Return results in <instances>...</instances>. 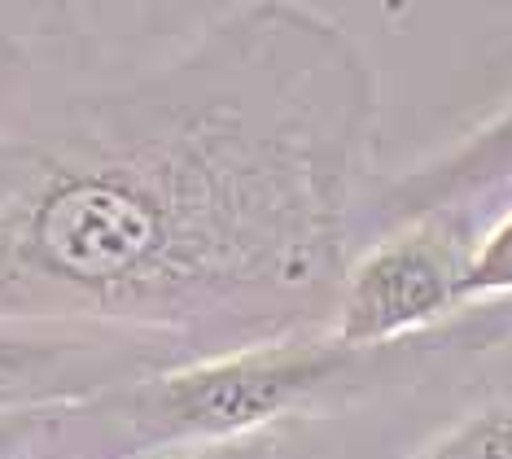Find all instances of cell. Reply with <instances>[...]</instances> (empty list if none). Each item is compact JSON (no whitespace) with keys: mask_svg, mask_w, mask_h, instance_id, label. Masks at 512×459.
Masks as SVG:
<instances>
[{"mask_svg":"<svg viewBox=\"0 0 512 459\" xmlns=\"http://www.w3.org/2000/svg\"><path fill=\"white\" fill-rule=\"evenodd\" d=\"M355 44L224 9L167 66L0 132V320L132 328L197 359L320 337L368 136Z\"/></svg>","mask_w":512,"mask_h":459,"instance_id":"obj_1","label":"cell"},{"mask_svg":"<svg viewBox=\"0 0 512 459\" xmlns=\"http://www.w3.org/2000/svg\"><path fill=\"white\" fill-rule=\"evenodd\" d=\"M464 258L438 223H412L368 245L346 267L324 337L372 355L381 346L421 333L460 306Z\"/></svg>","mask_w":512,"mask_h":459,"instance_id":"obj_4","label":"cell"},{"mask_svg":"<svg viewBox=\"0 0 512 459\" xmlns=\"http://www.w3.org/2000/svg\"><path fill=\"white\" fill-rule=\"evenodd\" d=\"M180 459H272V446L250 438V442H232V446H211V451L180 455Z\"/></svg>","mask_w":512,"mask_h":459,"instance_id":"obj_9","label":"cell"},{"mask_svg":"<svg viewBox=\"0 0 512 459\" xmlns=\"http://www.w3.org/2000/svg\"><path fill=\"white\" fill-rule=\"evenodd\" d=\"M421 459H512V398L464 416Z\"/></svg>","mask_w":512,"mask_h":459,"instance_id":"obj_7","label":"cell"},{"mask_svg":"<svg viewBox=\"0 0 512 459\" xmlns=\"http://www.w3.org/2000/svg\"><path fill=\"white\" fill-rule=\"evenodd\" d=\"M512 184V105L464 136L442 158L412 167L377 197V219L386 228H412V223H438L464 202Z\"/></svg>","mask_w":512,"mask_h":459,"instance_id":"obj_5","label":"cell"},{"mask_svg":"<svg viewBox=\"0 0 512 459\" xmlns=\"http://www.w3.org/2000/svg\"><path fill=\"white\" fill-rule=\"evenodd\" d=\"M364 359L324 333L189 359L75 403L0 416V459H154L250 442Z\"/></svg>","mask_w":512,"mask_h":459,"instance_id":"obj_2","label":"cell"},{"mask_svg":"<svg viewBox=\"0 0 512 459\" xmlns=\"http://www.w3.org/2000/svg\"><path fill=\"white\" fill-rule=\"evenodd\" d=\"M49 18V9H14L0 5V132L14 127L18 119H9V105L18 101V92L27 88V79L36 75V53L40 44H49L53 35H62V27H36Z\"/></svg>","mask_w":512,"mask_h":459,"instance_id":"obj_6","label":"cell"},{"mask_svg":"<svg viewBox=\"0 0 512 459\" xmlns=\"http://www.w3.org/2000/svg\"><path fill=\"white\" fill-rule=\"evenodd\" d=\"M189 359L197 355L180 341L132 328L0 320V416L75 403Z\"/></svg>","mask_w":512,"mask_h":459,"instance_id":"obj_3","label":"cell"},{"mask_svg":"<svg viewBox=\"0 0 512 459\" xmlns=\"http://www.w3.org/2000/svg\"><path fill=\"white\" fill-rule=\"evenodd\" d=\"M508 293H512V206L464 258L460 306L482 298H508Z\"/></svg>","mask_w":512,"mask_h":459,"instance_id":"obj_8","label":"cell"}]
</instances>
